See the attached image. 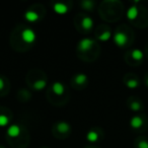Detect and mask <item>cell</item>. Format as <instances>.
<instances>
[{
  "label": "cell",
  "mask_w": 148,
  "mask_h": 148,
  "mask_svg": "<svg viewBox=\"0 0 148 148\" xmlns=\"http://www.w3.org/2000/svg\"><path fill=\"white\" fill-rule=\"evenodd\" d=\"M21 38H23V42L27 44H33L35 43L36 39H37V35H36L35 31L31 27H25L21 33Z\"/></svg>",
  "instance_id": "6da1fadb"
},
{
  "label": "cell",
  "mask_w": 148,
  "mask_h": 148,
  "mask_svg": "<svg viewBox=\"0 0 148 148\" xmlns=\"http://www.w3.org/2000/svg\"><path fill=\"white\" fill-rule=\"evenodd\" d=\"M113 40H114V43L118 47H124L128 42V36L125 33H123V32H117L115 34V36H114Z\"/></svg>",
  "instance_id": "7a4b0ae2"
},
{
  "label": "cell",
  "mask_w": 148,
  "mask_h": 148,
  "mask_svg": "<svg viewBox=\"0 0 148 148\" xmlns=\"http://www.w3.org/2000/svg\"><path fill=\"white\" fill-rule=\"evenodd\" d=\"M95 41L92 39H89V38H84V39H81L78 43V49L82 52H87L92 48Z\"/></svg>",
  "instance_id": "3957f363"
},
{
  "label": "cell",
  "mask_w": 148,
  "mask_h": 148,
  "mask_svg": "<svg viewBox=\"0 0 148 148\" xmlns=\"http://www.w3.org/2000/svg\"><path fill=\"white\" fill-rule=\"evenodd\" d=\"M52 91L55 93L56 95H63L65 93V85L63 84L60 81H55V82L52 84Z\"/></svg>",
  "instance_id": "277c9868"
},
{
  "label": "cell",
  "mask_w": 148,
  "mask_h": 148,
  "mask_svg": "<svg viewBox=\"0 0 148 148\" xmlns=\"http://www.w3.org/2000/svg\"><path fill=\"white\" fill-rule=\"evenodd\" d=\"M21 127H19L18 125H16V124H12V125H10L8 128H7V135L9 136V137L11 138H16L19 136V134H21Z\"/></svg>",
  "instance_id": "5b68a950"
},
{
  "label": "cell",
  "mask_w": 148,
  "mask_h": 148,
  "mask_svg": "<svg viewBox=\"0 0 148 148\" xmlns=\"http://www.w3.org/2000/svg\"><path fill=\"white\" fill-rule=\"evenodd\" d=\"M53 9L56 13L58 14H64L68 11V6L65 4V3L62 2H55L53 5Z\"/></svg>",
  "instance_id": "8992f818"
},
{
  "label": "cell",
  "mask_w": 148,
  "mask_h": 148,
  "mask_svg": "<svg viewBox=\"0 0 148 148\" xmlns=\"http://www.w3.org/2000/svg\"><path fill=\"white\" fill-rule=\"evenodd\" d=\"M143 125V120L139 116H133V117L130 119V126H131L133 129H140Z\"/></svg>",
  "instance_id": "52a82bcc"
},
{
  "label": "cell",
  "mask_w": 148,
  "mask_h": 148,
  "mask_svg": "<svg viewBox=\"0 0 148 148\" xmlns=\"http://www.w3.org/2000/svg\"><path fill=\"white\" fill-rule=\"evenodd\" d=\"M25 18L27 19L29 23H36V21H38L40 19V15L38 14L36 11L34 10H27L25 11Z\"/></svg>",
  "instance_id": "ba28073f"
},
{
  "label": "cell",
  "mask_w": 148,
  "mask_h": 148,
  "mask_svg": "<svg viewBox=\"0 0 148 148\" xmlns=\"http://www.w3.org/2000/svg\"><path fill=\"white\" fill-rule=\"evenodd\" d=\"M138 16V7L136 5H132L127 10V17L130 21H134Z\"/></svg>",
  "instance_id": "9c48e42d"
},
{
  "label": "cell",
  "mask_w": 148,
  "mask_h": 148,
  "mask_svg": "<svg viewBox=\"0 0 148 148\" xmlns=\"http://www.w3.org/2000/svg\"><path fill=\"white\" fill-rule=\"evenodd\" d=\"M81 25L85 31H89L93 27V19L89 16H84L81 21Z\"/></svg>",
  "instance_id": "30bf717a"
},
{
  "label": "cell",
  "mask_w": 148,
  "mask_h": 148,
  "mask_svg": "<svg viewBox=\"0 0 148 148\" xmlns=\"http://www.w3.org/2000/svg\"><path fill=\"white\" fill-rule=\"evenodd\" d=\"M57 129L60 133H67V132L70 131L71 127H70V125L67 123V122L61 121L57 124Z\"/></svg>",
  "instance_id": "8fae6325"
},
{
  "label": "cell",
  "mask_w": 148,
  "mask_h": 148,
  "mask_svg": "<svg viewBox=\"0 0 148 148\" xmlns=\"http://www.w3.org/2000/svg\"><path fill=\"white\" fill-rule=\"evenodd\" d=\"M87 79H88V77H87V75L84 73H78V74L75 75V77H74V81H75V83L80 84V85L86 83Z\"/></svg>",
  "instance_id": "7c38bea8"
},
{
  "label": "cell",
  "mask_w": 148,
  "mask_h": 148,
  "mask_svg": "<svg viewBox=\"0 0 148 148\" xmlns=\"http://www.w3.org/2000/svg\"><path fill=\"white\" fill-rule=\"evenodd\" d=\"M47 81L45 80V79H39V80H37L35 83H34V88L36 89V90L38 91H41L43 90V89H45L46 87H47Z\"/></svg>",
  "instance_id": "4fadbf2b"
},
{
  "label": "cell",
  "mask_w": 148,
  "mask_h": 148,
  "mask_svg": "<svg viewBox=\"0 0 148 148\" xmlns=\"http://www.w3.org/2000/svg\"><path fill=\"white\" fill-rule=\"evenodd\" d=\"M86 139L88 142L95 143V142H97V140H99V133H97V131H93V130L88 131L86 134Z\"/></svg>",
  "instance_id": "5bb4252c"
},
{
  "label": "cell",
  "mask_w": 148,
  "mask_h": 148,
  "mask_svg": "<svg viewBox=\"0 0 148 148\" xmlns=\"http://www.w3.org/2000/svg\"><path fill=\"white\" fill-rule=\"evenodd\" d=\"M131 56H132V58H133L134 60H136V61H141V60L144 58V53L141 51V50L135 49V50H133V51H132Z\"/></svg>",
  "instance_id": "9a60e30c"
},
{
  "label": "cell",
  "mask_w": 148,
  "mask_h": 148,
  "mask_svg": "<svg viewBox=\"0 0 148 148\" xmlns=\"http://www.w3.org/2000/svg\"><path fill=\"white\" fill-rule=\"evenodd\" d=\"M126 85H127V87H129L131 89L137 88L139 86V81L137 79H129V80L126 81Z\"/></svg>",
  "instance_id": "2e32d148"
},
{
  "label": "cell",
  "mask_w": 148,
  "mask_h": 148,
  "mask_svg": "<svg viewBox=\"0 0 148 148\" xmlns=\"http://www.w3.org/2000/svg\"><path fill=\"white\" fill-rule=\"evenodd\" d=\"M97 38H99V41L107 42V41H109V40L112 38V34H111V32H110V31H106V32H103L101 35H99Z\"/></svg>",
  "instance_id": "e0dca14e"
},
{
  "label": "cell",
  "mask_w": 148,
  "mask_h": 148,
  "mask_svg": "<svg viewBox=\"0 0 148 148\" xmlns=\"http://www.w3.org/2000/svg\"><path fill=\"white\" fill-rule=\"evenodd\" d=\"M81 6L84 9H87V10H91L95 6V2L93 1H89V0H85V1H82L81 2Z\"/></svg>",
  "instance_id": "ac0fdd59"
},
{
  "label": "cell",
  "mask_w": 148,
  "mask_h": 148,
  "mask_svg": "<svg viewBox=\"0 0 148 148\" xmlns=\"http://www.w3.org/2000/svg\"><path fill=\"white\" fill-rule=\"evenodd\" d=\"M9 123V119L7 116L5 115H0V127H5Z\"/></svg>",
  "instance_id": "d6986e66"
},
{
  "label": "cell",
  "mask_w": 148,
  "mask_h": 148,
  "mask_svg": "<svg viewBox=\"0 0 148 148\" xmlns=\"http://www.w3.org/2000/svg\"><path fill=\"white\" fill-rule=\"evenodd\" d=\"M141 103L139 101H132L131 105H130V109L134 112H138L139 110H141Z\"/></svg>",
  "instance_id": "ffe728a7"
},
{
  "label": "cell",
  "mask_w": 148,
  "mask_h": 148,
  "mask_svg": "<svg viewBox=\"0 0 148 148\" xmlns=\"http://www.w3.org/2000/svg\"><path fill=\"white\" fill-rule=\"evenodd\" d=\"M137 147L138 148H148V141L145 139H142L138 142L137 144Z\"/></svg>",
  "instance_id": "44dd1931"
},
{
  "label": "cell",
  "mask_w": 148,
  "mask_h": 148,
  "mask_svg": "<svg viewBox=\"0 0 148 148\" xmlns=\"http://www.w3.org/2000/svg\"><path fill=\"white\" fill-rule=\"evenodd\" d=\"M4 87V81H3V78L2 77H0V90Z\"/></svg>",
  "instance_id": "7402d4cb"
},
{
  "label": "cell",
  "mask_w": 148,
  "mask_h": 148,
  "mask_svg": "<svg viewBox=\"0 0 148 148\" xmlns=\"http://www.w3.org/2000/svg\"><path fill=\"white\" fill-rule=\"evenodd\" d=\"M146 85H147V86H148V76L146 77Z\"/></svg>",
  "instance_id": "603a6c76"
},
{
  "label": "cell",
  "mask_w": 148,
  "mask_h": 148,
  "mask_svg": "<svg viewBox=\"0 0 148 148\" xmlns=\"http://www.w3.org/2000/svg\"><path fill=\"white\" fill-rule=\"evenodd\" d=\"M0 148H5V147H0Z\"/></svg>",
  "instance_id": "cb8c5ba5"
}]
</instances>
